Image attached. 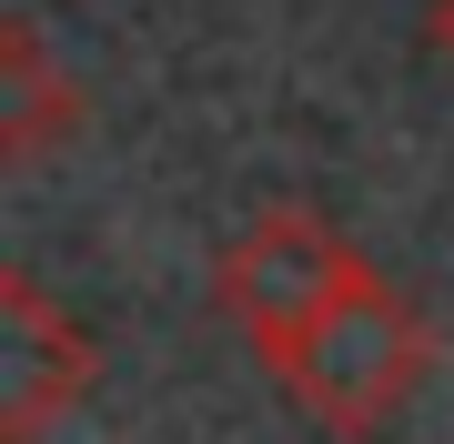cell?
I'll list each match as a JSON object with an SVG mask.
<instances>
[{
    "label": "cell",
    "mask_w": 454,
    "mask_h": 444,
    "mask_svg": "<svg viewBox=\"0 0 454 444\" xmlns=\"http://www.w3.org/2000/svg\"><path fill=\"white\" fill-rule=\"evenodd\" d=\"M434 41H444V51H454V0H434Z\"/></svg>",
    "instance_id": "5b68a950"
},
{
    "label": "cell",
    "mask_w": 454,
    "mask_h": 444,
    "mask_svg": "<svg viewBox=\"0 0 454 444\" xmlns=\"http://www.w3.org/2000/svg\"><path fill=\"white\" fill-rule=\"evenodd\" d=\"M82 82L51 61L41 20H0V152L11 162H41L61 132H82Z\"/></svg>",
    "instance_id": "277c9868"
},
{
    "label": "cell",
    "mask_w": 454,
    "mask_h": 444,
    "mask_svg": "<svg viewBox=\"0 0 454 444\" xmlns=\"http://www.w3.org/2000/svg\"><path fill=\"white\" fill-rule=\"evenodd\" d=\"M424 374H434V333H424V313L364 263L354 283H343V303L313 323V344L293 354L283 394L303 404L313 425H333V434H373Z\"/></svg>",
    "instance_id": "6da1fadb"
},
{
    "label": "cell",
    "mask_w": 454,
    "mask_h": 444,
    "mask_svg": "<svg viewBox=\"0 0 454 444\" xmlns=\"http://www.w3.org/2000/svg\"><path fill=\"white\" fill-rule=\"evenodd\" d=\"M91 374H101V344L41 293L31 273H0V434L41 444L71 404L91 394Z\"/></svg>",
    "instance_id": "3957f363"
},
{
    "label": "cell",
    "mask_w": 454,
    "mask_h": 444,
    "mask_svg": "<svg viewBox=\"0 0 454 444\" xmlns=\"http://www.w3.org/2000/svg\"><path fill=\"white\" fill-rule=\"evenodd\" d=\"M364 273V253L313 213H262L243 243H223L212 293H223L232 333L262 354V374H293V354L313 344V323L343 303V283Z\"/></svg>",
    "instance_id": "7a4b0ae2"
}]
</instances>
